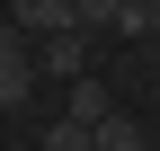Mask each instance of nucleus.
<instances>
[{
	"mask_svg": "<svg viewBox=\"0 0 160 151\" xmlns=\"http://www.w3.org/2000/svg\"><path fill=\"white\" fill-rule=\"evenodd\" d=\"M36 98V45L0 18V107H27Z\"/></svg>",
	"mask_w": 160,
	"mask_h": 151,
	"instance_id": "obj_1",
	"label": "nucleus"
},
{
	"mask_svg": "<svg viewBox=\"0 0 160 151\" xmlns=\"http://www.w3.org/2000/svg\"><path fill=\"white\" fill-rule=\"evenodd\" d=\"M80 71H89V27L36 36V80H80Z\"/></svg>",
	"mask_w": 160,
	"mask_h": 151,
	"instance_id": "obj_2",
	"label": "nucleus"
},
{
	"mask_svg": "<svg viewBox=\"0 0 160 151\" xmlns=\"http://www.w3.org/2000/svg\"><path fill=\"white\" fill-rule=\"evenodd\" d=\"M9 27L36 45V36H62V27H80V18H71V0H9Z\"/></svg>",
	"mask_w": 160,
	"mask_h": 151,
	"instance_id": "obj_3",
	"label": "nucleus"
},
{
	"mask_svg": "<svg viewBox=\"0 0 160 151\" xmlns=\"http://www.w3.org/2000/svg\"><path fill=\"white\" fill-rule=\"evenodd\" d=\"M107 116H116V98H107V80H89V71H80V80H71V124H89V134H98Z\"/></svg>",
	"mask_w": 160,
	"mask_h": 151,
	"instance_id": "obj_4",
	"label": "nucleus"
},
{
	"mask_svg": "<svg viewBox=\"0 0 160 151\" xmlns=\"http://www.w3.org/2000/svg\"><path fill=\"white\" fill-rule=\"evenodd\" d=\"M89 151H151V134H142L133 116H107V124L89 134Z\"/></svg>",
	"mask_w": 160,
	"mask_h": 151,
	"instance_id": "obj_5",
	"label": "nucleus"
},
{
	"mask_svg": "<svg viewBox=\"0 0 160 151\" xmlns=\"http://www.w3.org/2000/svg\"><path fill=\"white\" fill-rule=\"evenodd\" d=\"M36 151H89V124H71V116H53V124H45V142H36Z\"/></svg>",
	"mask_w": 160,
	"mask_h": 151,
	"instance_id": "obj_6",
	"label": "nucleus"
},
{
	"mask_svg": "<svg viewBox=\"0 0 160 151\" xmlns=\"http://www.w3.org/2000/svg\"><path fill=\"white\" fill-rule=\"evenodd\" d=\"M133 9H160V0H133Z\"/></svg>",
	"mask_w": 160,
	"mask_h": 151,
	"instance_id": "obj_7",
	"label": "nucleus"
},
{
	"mask_svg": "<svg viewBox=\"0 0 160 151\" xmlns=\"http://www.w3.org/2000/svg\"><path fill=\"white\" fill-rule=\"evenodd\" d=\"M151 36H160V9H151Z\"/></svg>",
	"mask_w": 160,
	"mask_h": 151,
	"instance_id": "obj_8",
	"label": "nucleus"
}]
</instances>
